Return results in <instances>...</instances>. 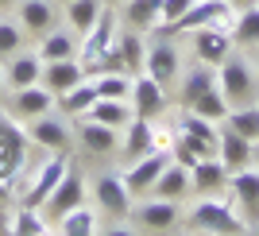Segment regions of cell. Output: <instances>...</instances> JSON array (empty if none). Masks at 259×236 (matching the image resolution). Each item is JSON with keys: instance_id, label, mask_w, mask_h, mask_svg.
Segmentation results:
<instances>
[{"instance_id": "obj_8", "label": "cell", "mask_w": 259, "mask_h": 236, "mask_svg": "<svg viewBox=\"0 0 259 236\" xmlns=\"http://www.w3.org/2000/svg\"><path fill=\"white\" fill-rule=\"evenodd\" d=\"M228 198L240 209V217L248 221V228L259 225V167H244V171L228 174Z\"/></svg>"}, {"instance_id": "obj_13", "label": "cell", "mask_w": 259, "mask_h": 236, "mask_svg": "<svg viewBox=\"0 0 259 236\" xmlns=\"http://www.w3.org/2000/svg\"><path fill=\"white\" fill-rule=\"evenodd\" d=\"M8 105H12V116L16 120H35V116H47L54 112V93L43 86H27V89H12L8 93Z\"/></svg>"}, {"instance_id": "obj_20", "label": "cell", "mask_w": 259, "mask_h": 236, "mask_svg": "<svg viewBox=\"0 0 259 236\" xmlns=\"http://www.w3.org/2000/svg\"><path fill=\"white\" fill-rule=\"evenodd\" d=\"M217 159L228 167V174L251 167V140H244L240 132H232V128L221 124V136H217Z\"/></svg>"}, {"instance_id": "obj_18", "label": "cell", "mask_w": 259, "mask_h": 236, "mask_svg": "<svg viewBox=\"0 0 259 236\" xmlns=\"http://www.w3.org/2000/svg\"><path fill=\"white\" fill-rule=\"evenodd\" d=\"M77 82H85V66L77 62V58H58V62H43V77H39V86L51 89L54 97L66 93V89H74Z\"/></svg>"}, {"instance_id": "obj_33", "label": "cell", "mask_w": 259, "mask_h": 236, "mask_svg": "<svg viewBox=\"0 0 259 236\" xmlns=\"http://www.w3.org/2000/svg\"><path fill=\"white\" fill-rule=\"evenodd\" d=\"M213 86H217V70H213V66L201 62L197 70H190V74L182 77V108H190L197 97L205 93V89H213Z\"/></svg>"}, {"instance_id": "obj_9", "label": "cell", "mask_w": 259, "mask_h": 236, "mask_svg": "<svg viewBox=\"0 0 259 236\" xmlns=\"http://www.w3.org/2000/svg\"><path fill=\"white\" fill-rule=\"evenodd\" d=\"M170 163V151H147V155H140V159H132L124 171H120V178L128 182V190L136 193V198H143V193L155 186V178L162 174V167Z\"/></svg>"}, {"instance_id": "obj_26", "label": "cell", "mask_w": 259, "mask_h": 236, "mask_svg": "<svg viewBox=\"0 0 259 236\" xmlns=\"http://www.w3.org/2000/svg\"><path fill=\"white\" fill-rule=\"evenodd\" d=\"M39 58L43 62H58V58H77V35L70 27H51L47 35H39Z\"/></svg>"}, {"instance_id": "obj_43", "label": "cell", "mask_w": 259, "mask_h": 236, "mask_svg": "<svg viewBox=\"0 0 259 236\" xmlns=\"http://www.w3.org/2000/svg\"><path fill=\"white\" fill-rule=\"evenodd\" d=\"M251 167H259V140L251 143Z\"/></svg>"}, {"instance_id": "obj_38", "label": "cell", "mask_w": 259, "mask_h": 236, "mask_svg": "<svg viewBox=\"0 0 259 236\" xmlns=\"http://www.w3.org/2000/svg\"><path fill=\"white\" fill-rule=\"evenodd\" d=\"M190 8H194V0H159V27L178 23ZM159 27H155V31H159Z\"/></svg>"}, {"instance_id": "obj_5", "label": "cell", "mask_w": 259, "mask_h": 236, "mask_svg": "<svg viewBox=\"0 0 259 236\" xmlns=\"http://www.w3.org/2000/svg\"><path fill=\"white\" fill-rule=\"evenodd\" d=\"M74 163H70V151H51L39 167L31 171V182H27V190H23V198L20 202H27V205H39L43 209V202L54 193V186L66 178V171H70Z\"/></svg>"}, {"instance_id": "obj_39", "label": "cell", "mask_w": 259, "mask_h": 236, "mask_svg": "<svg viewBox=\"0 0 259 236\" xmlns=\"http://www.w3.org/2000/svg\"><path fill=\"white\" fill-rule=\"evenodd\" d=\"M174 136H178V128H166V124L151 120V147L155 151H170L174 147Z\"/></svg>"}, {"instance_id": "obj_21", "label": "cell", "mask_w": 259, "mask_h": 236, "mask_svg": "<svg viewBox=\"0 0 259 236\" xmlns=\"http://www.w3.org/2000/svg\"><path fill=\"white\" fill-rule=\"evenodd\" d=\"M8 232H16V236H51L54 225H51V217H47L39 205L20 202L8 213Z\"/></svg>"}, {"instance_id": "obj_32", "label": "cell", "mask_w": 259, "mask_h": 236, "mask_svg": "<svg viewBox=\"0 0 259 236\" xmlns=\"http://www.w3.org/2000/svg\"><path fill=\"white\" fill-rule=\"evenodd\" d=\"M174 128L186 132V136H194V140H201V143H213V147H217V136H221V124H217V120L197 116L194 108H182V116H178Z\"/></svg>"}, {"instance_id": "obj_36", "label": "cell", "mask_w": 259, "mask_h": 236, "mask_svg": "<svg viewBox=\"0 0 259 236\" xmlns=\"http://www.w3.org/2000/svg\"><path fill=\"white\" fill-rule=\"evenodd\" d=\"M93 86H97V97L128 101L132 97V74H124V70H105V74H93Z\"/></svg>"}, {"instance_id": "obj_12", "label": "cell", "mask_w": 259, "mask_h": 236, "mask_svg": "<svg viewBox=\"0 0 259 236\" xmlns=\"http://www.w3.org/2000/svg\"><path fill=\"white\" fill-rule=\"evenodd\" d=\"M12 16L20 20V27L27 31V39H39V35H47L54 27L58 8H54V0H16Z\"/></svg>"}, {"instance_id": "obj_47", "label": "cell", "mask_w": 259, "mask_h": 236, "mask_svg": "<svg viewBox=\"0 0 259 236\" xmlns=\"http://www.w3.org/2000/svg\"><path fill=\"white\" fill-rule=\"evenodd\" d=\"M62 4H66V0H62Z\"/></svg>"}, {"instance_id": "obj_41", "label": "cell", "mask_w": 259, "mask_h": 236, "mask_svg": "<svg viewBox=\"0 0 259 236\" xmlns=\"http://www.w3.org/2000/svg\"><path fill=\"white\" fill-rule=\"evenodd\" d=\"M8 93L12 89H8V77H4V66H0V101H8Z\"/></svg>"}, {"instance_id": "obj_17", "label": "cell", "mask_w": 259, "mask_h": 236, "mask_svg": "<svg viewBox=\"0 0 259 236\" xmlns=\"http://www.w3.org/2000/svg\"><path fill=\"white\" fill-rule=\"evenodd\" d=\"M54 232L58 236H97L101 232V209L89 202L74 205L70 213L54 217Z\"/></svg>"}, {"instance_id": "obj_10", "label": "cell", "mask_w": 259, "mask_h": 236, "mask_svg": "<svg viewBox=\"0 0 259 236\" xmlns=\"http://www.w3.org/2000/svg\"><path fill=\"white\" fill-rule=\"evenodd\" d=\"M132 112L136 116H147V120H159L162 108H166V86H159L147 70H140V74L132 77Z\"/></svg>"}, {"instance_id": "obj_11", "label": "cell", "mask_w": 259, "mask_h": 236, "mask_svg": "<svg viewBox=\"0 0 259 236\" xmlns=\"http://www.w3.org/2000/svg\"><path fill=\"white\" fill-rule=\"evenodd\" d=\"M81 202H89V186H85V178L70 167V171H66V178L54 186V193L43 202V213L51 217V225H54V217L70 213V209H74V205H81Z\"/></svg>"}, {"instance_id": "obj_4", "label": "cell", "mask_w": 259, "mask_h": 236, "mask_svg": "<svg viewBox=\"0 0 259 236\" xmlns=\"http://www.w3.org/2000/svg\"><path fill=\"white\" fill-rule=\"evenodd\" d=\"M128 221L140 228V232H170V228L182 225V202L143 193V202L132 205V217H128Z\"/></svg>"}, {"instance_id": "obj_28", "label": "cell", "mask_w": 259, "mask_h": 236, "mask_svg": "<svg viewBox=\"0 0 259 236\" xmlns=\"http://www.w3.org/2000/svg\"><path fill=\"white\" fill-rule=\"evenodd\" d=\"M105 12V0H66L62 4V16H66V27L74 35H85L93 23L101 20Z\"/></svg>"}, {"instance_id": "obj_42", "label": "cell", "mask_w": 259, "mask_h": 236, "mask_svg": "<svg viewBox=\"0 0 259 236\" xmlns=\"http://www.w3.org/2000/svg\"><path fill=\"white\" fill-rule=\"evenodd\" d=\"M228 4H232V8L240 12V8H248V4H259V0H228Z\"/></svg>"}, {"instance_id": "obj_6", "label": "cell", "mask_w": 259, "mask_h": 236, "mask_svg": "<svg viewBox=\"0 0 259 236\" xmlns=\"http://www.w3.org/2000/svg\"><path fill=\"white\" fill-rule=\"evenodd\" d=\"M217 89L228 97V105H248L255 97V70L244 58L228 54L225 62L217 66Z\"/></svg>"}, {"instance_id": "obj_15", "label": "cell", "mask_w": 259, "mask_h": 236, "mask_svg": "<svg viewBox=\"0 0 259 236\" xmlns=\"http://www.w3.org/2000/svg\"><path fill=\"white\" fill-rule=\"evenodd\" d=\"M232 47H236L232 31H221V27H197L194 31V54L205 66H221L232 54Z\"/></svg>"}, {"instance_id": "obj_19", "label": "cell", "mask_w": 259, "mask_h": 236, "mask_svg": "<svg viewBox=\"0 0 259 236\" xmlns=\"http://www.w3.org/2000/svg\"><path fill=\"white\" fill-rule=\"evenodd\" d=\"M77 124V143L89 151V155H112V151L120 147V132L116 128H108V124H97V120H74Z\"/></svg>"}, {"instance_id": "obj_7", "label": "cell", "mask_w": 259, "mask_h": 236, "mask_svg": "<svg viewBox=\"0 0 259 236\" xmlns=\"http://www.w3.org/2000/svg\"><path fill=\"white\" fill-rule=\"evenodd\" d=\"M27 128V140L43 151H70L74 143V120H66L62 112H47V116H35L23 124Z\"/></svg>"}, {"instance_id": "obj_2", "label": "cell", "mask_w": 259, "mask_h": 236, "mask_svg": "<svg viewBox=\"0 0 259 236\" xmlns=\"http://www.w3.org/2000/svg\"><path fill=\"white\" fill-rule=\"evenodd\" d=\"M93 205L101 209V217L116 221V225H128L132 217V205H136V193L128 190V182L120 174H97L93 178Z\"/></svg>"}, {"instance_id": "obj_35", "label": "cell", "mask_w": 259, "mask_h": 236, "mask_svg": "<svg viewBox=\"0 0 259 236\" xmlns=\"http://www.w3.org/2000/svg\"><path fill=\"white\" fill-rule=\"evenodd\" d=\"M232 39L240 47H259V4L236 12V23H232Z\"/></svg>"}, {"instance_id": "obj_30", "label": "cell", "mask_w": 259, "mask_h": 236, "mask_svg": "<svg viewBox=\"0 0 259 236\" xmlns=\"http://www.w3.org/2000/svg\"><path fill=\"white\" fill-rule=\"evenodd\" d=\"M124 27L155 31L159 27V0H124Z\"/></svg>"}, {"instance_id": "obj_24", "label": "cell", "mask_w": 259, "mask_h": 236, "mask_svg": "<svg viewBox=\"0 0 259 236\" xmlns=\"http://www.w3.org/2000/svg\"><path fill=\"white\" fill-rule=\"evenodd\" d=\"M151 147V120L147 116H132L128 120V128L120 132V155H124V163L132 159H140V155H147Z\"/></svg>"}, {"instance_id": "obj_46", "label": "cell", "mask_w": 259, "mask_h": 236, "mask_svg": "<svg viewBox=\"0 0 259 236\" xmlns=\"http://www.w3.org/2000/svg\"><path fill=\"white\" fill-rule=\"evenodd\" d=\"M255 70H259V51H255Z\"/></svg>"}, {"instance_id": "obj_22", "label": "cell", "mask_w": 259, "mask_h": 236, "mask_svg": "<svg viewBox=\"0 0 259 236\" xmlns=\"http://www.w3.org/2000/svg\"><path fill=\"white\" fill-rule=\"evenodd\" d=\"M228 186V167L217 155H209V159H197L194 167H190V190L197 193H221Z\"/></svg>"}, {"instance_id": "obj_29", "label": "cell", "mask_w": 259, "mask_h": 236, "mask_svg": "<svg viewBox=\"0 0 259 236\" xmlns=\"http://www.w3.org/2000/svg\"><path fill=\"white\" fill-rule=\"evenodd\" d=\"M116 47H120V58H124V70L136 77V74L143 70V62H147V43H143V31H132V27L116 31Z\"/></svg>"}, {"instance_id": "obj_27", "label": "cell", "mask_w": 259, "mask_h": 236, "mask_svg": "<svg viewBox=\"0 0 259 236\" xmlns=\"http://www.w3.org/2000/svg\"><path fill=\"white\" fill-rule=\"evenodd\" d=\"M85 116H89V120H97V124H108V128L124 132V128H128V120L136 116V112H132V101H116V97H97V101L89 105Z\"/></svg>"}, {"instance_id": "obj_34", "label": "cell", "mask_w": 259, "mask_h": 236, "mask_svg": "<svg viewBox=\"0 0 259 236\" xmlns=\"http://www.w3.org/2000/svg\"><path fill=\"white\" fill-rule=\"evenodd\" d=\"M23 47H27V31L20 27V20L16 16H0V66L16 51H23Z\"/></svg>"}, {"instance_id": "obj_3", "label": "cell", "mask_w": 259, "mask_h": 236, "mask_svg": "<svg viewBox=\"0 0 259 236\" xmlns=\"http://www.w3.org/2000/svg\"><path fill=\"white\" fill-rule=\"evenodd\" d=\"M116 31H120V16H116V8H108V4H105L101 20L93 23L85 35H77V62L85 66V77L93 74V66L105 58L108 47L116 43Z\"/></svg>"}, {"instance_id": "obj_45", "label": "cell", "mask_w": 259, "mask_h": 236, "mask_svg": "<svg viewBox=\"0 0 259 236\" xmlns=\"http://www.w3.org/2000/svg\"><path fill=\"white\" fill-rule=\"evenodd\" d=\"M105 4H108V8H120V4H124V0H105Z\"/></svg>"}, {"instance_id": "obj_23", "label": "cell", "mask_w": 259, "mask_h": 236, "mask_svg": "<svg viewBox=\"0 0 259 236\" xmlns=\"http://www.w3.org/2000/svg\"><path fill=\"white\" fill-rule=\"evenodd\" d=\"M93 101H97V86H93V77H85V82H77L74 89H66V93L54 97V108H58L66 120H81Z\"/></svg>"}, {"instance_id": "obj_44", "label": "cell", "mask_w": 259, "mask_h": 236, "mask_svg": "<svg viewBox=\"0 0 259 236\" xmlns=\"http://www.w3.org/2000/svg\"><path fill=\"white\" fill-rule=\"evenodd\" d=\"M16 8V0H0V12H12Z\"/></svg>"}, {"instance_id": "obj_37", "label": "cell", "mask_w": 259, "mask_h": 236, "mask_svg": "<svg viewBox=\"0 0 259 236\" xmlns=\"http://www.w3.org/2000/svg\"><path fill=\"white\" fill-rule=\"evenodd\" d=\"M190 108H194L197 116H205V120H217V124H221V120L228 116V108H232V105H228V97H225L221 89L213 86V89H205V93L197 97V101H194Z\"/></svg>"}, {"instance_id": "obj_1", "label": "cell", "mask_w": 259, "mask_h": 236, "mask_svg": "<svg viewBox=\"0 0 259 236\" xmlns=\"http://www.w3.org/2000/svg\"><path fill=\"white\" fill-rule=\"evenodd\" d=\"M186 225L194 232H213V236H240L251 232L248 221L240 217V209L217 193H201V202H194V209L186 213Z\"/></svg>"}, {"instance_id": "obj_25", "label": "cell", "mask_w": 259, "mask_h": 236, "mask_svg": "<svg viewBox=\"0 0 259 236\" xmlns=\"http://www.w3.org/2000/svg\"><path fill=\"white\" fill-rule=\"evenodd\" d=\"M147 193H155V198H170V202H182L186 193H190V167H182V163L170 159Z\"/></svg>"}, {"instance_id": "obj_40", "label": "cell", "mask_w": 259, "mask_h": 236, "mask_svg": "<svg viewBox=\"0 0 259 236\" xmlns=\"http://www.w3.org/2000/svg\"><path fill=\"white\" fill-rule=\"evenodd\" d=\"M12 198H16V190H12V178H0V209H4Z\"/></svg>"}, {"instance_id": "obj_14", "label": "cell", "mask_w": 259, "mask_h": 236, "mask_svg": "<svg viewBox=\"0 0 259 236\" xmlns=\"http://www.w3.org/2000/svg\"><path fill=\"white\" fill-rule=\"evenodd\" d=\"M4 77H8V89H27V86H39V77H43V58L35 47H23L16 51L4 62Z\"/></svg>"}, {"instance_id": "obj_16", "label": "cell", "mask_w": 259, "mask_h": 236, "mask_svg": "<svg viewBox=\"0 0 259 236\" xmlns=\"http://www.w3.org/2000/svg\"><path fill=\"white\" fill-rule=\"evenodd\" d=\"M143 70H147L159 86H170L174 77L182 74V54H178L174 43H151V47H147V62H143Z\"/></svg>"}, {"instance_id": "obj_31", "label": "cell", "mask_w": 259, "mask_h": 236, "mask_svg": "<svg viewBox=\"0 0 259 236\" xmlns=\"http://www.w3.org/2000/svg\"><path fill=\"white\" fill-rule=\"evenodd\" d=\"M221 124H225V128H232V132H240V136H244V140H251L255 143L259 140V105H232L228 108V116L221 120Z\"/></svg>"}]
</instances>
